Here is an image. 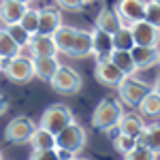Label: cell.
I'll return each mask as SVG.
<instances>
[{"label":"cell","mask_w":160,"mask_h":160,"mask_svg":"<svg viewBox=\"0 0 160 160\" xmlns=\"http://www.w3.org/2000/svg\"><path fill=\"white\" fill-rule=\"evenodd\" d=\"M53 41H56L58 51L68 56V58H88V56H92V30L62 24L56 30Z\"/></svg>","instance_id":"obj_1"},{"label":"cell","mask_w":160,"mask_h":160,"mask_svg":"<svg viewBox=\"0 0 160 160\" xmlns=\"http://www.w3.org/2000/svg\"><path fill=\"white\" fill-rule=\"evenodd\" d=\"M124 115V109H122V102L115 98H102L96 105V109L92 113V126L98 128V130H107L111 126L120 124Z\"/></svg>","instance_id":"obj_2"},{"label":"cell","mask_w":160,"mask_h":160,"mask_svg":"<svg viewBox=\"0 0 160 160\" xmlns=\"http://www.w3.org/2000/svg\"><path fill=\"white\" fill-rule=\"evenodd\" d=\"M49 86H51L53 92H58V94H62V96H73V94H77V92L81 90L83 79H81V75L77 73L75 68L60 64L58 73L51 77Z\"/></svg>","instance_id":"obj_3"},{"label":"cell","mask_w":160,"mask_h":160,"mask_svg":"<svg viewBox=\"0 0 160 160\" xmlns=\"http://www.w3.org/2000/svg\"><path fill=\"white\" fill-rule=\"evenodd\" d=\"M88 143V132L83 126H79V124H68L64 130H62L60 135H56V148L58 149H66V152H71L73 156H77L79 152H83Z\"/></svg>","instance_id":"obj_4"},{"label":"cell","mask_w":160,"mask_h":160,"mask_svg":"<svg viewBox=\"0 0 160 160\" xmlns=\"http://www.w3.org/2000/svg\"><path fill=\"white\" fill-rule=\"evenodd\" d=\"M68 124H73V111L66 105H51L41 115V128L49 130L51 135H60Z\"/></svg>","instance_id":"obj_5"},{"label":"cell","mask_w":160,"mask_h":160,"mask_svg":"<svg viewBox=\"0 0 160 160\" xmlns=\"http://www.w3.org/2000/svg\"><path fill=\"white\" fill-rule=\"evenodd\" d=\"M2 73L7 75L13 83H28V81L34 77L32 58H30V56H22V53L15 56V58H9V60H4Z\"/></svg>","instance_id":"obj_6"},{"label":"cell","mask_w":160,"mask_h":160,"mask_svg":"<svg viewBox=\"0 0 160 160\" xmlns=\"http://www.w3.org/2000/svg\"><path fill=\"white\" fill-rule=\"evenodd\" d=\"M118 92H120V100L124 105L139 107V102L152 92V86L141 79H135V77H124V81L118 86Z\"/></svg>","instance_id":"obj_7"},{"label":"cell","mask_w":160,"mask_h":160,"mask_svg":"<svg viewBox=\"0 0 160 160\" xmlns=\"http://www.w3.org/2000/svg\"><path fill=\"white\" fill-rule=\"evenodd\" d=\"M37 130V124L28 115H17L4 128V139L9 143H30V139Z\"/></svg>","instance_id":"obj_8"},{"label":"cell","mask_w":160,"mask_h":160,"mask_svg":"<svg viewBox=\"0 0 160 160\" xmlns=\"http://www.w3.org/2000/svg\"><path fill=\"white\" fill-rule=\"evenodd\" d=\"M128 30L132 34L135 45H139V47H158L160 45V30L156 26H152L149 22H145V19L130 24Z\"/></svg>","instance_id":"obj_9"},{"label":"cell","mask_w":160,"mask_h":160,"mask_svg":"<svg viewBox=\"0 0 160 160\" xmlns=\"http://www.w3.org/2000/svg\"><path fill=\"white\" fill-rule=\"evenodd\" d=\"M115 13L120 15V19L126 24H135L145 19V9H148V0H118L115 2Z\"/></svg>","instance_id":"obj_10"},{"label":"cell","mask_w":160,"mask_h":160,"mask_svg":"<svg viewBox=\"0 0 160 160\" xmlns=\"http://www.w3.org/2000/svg\"><path fill=\"white\" fill-rule=\"evenodd\" d=\"M94 77H96V81H98V83H102V86L118 88L124 81V77H126V75H124L111 60H96V66H94Z\"/></svg>","instance_id":"obj_11"},{"label":"cell","mask_w":160,"mask_h":160,"mask_svg":"<svg viewBox=\"0 0 160 160\" xmlns=\"http://www.w3.org/2000/svg\"><path fill=\"white\" fill-rule=\"evenodd\" d=\"M26 49L30 51V58H45V56H56L58 47H56V41L49 34H32Z\"/></svg>","instance_id":"obj_12"},{"label":"cell","mask_w":160,"mask_h":160,"mask_svg":"<svg viewBox=\"0 0 160 160\" xmlns=\"http://www.w3.org/2000/svg\"><path fill=\"white\" fill-rule=\"evenodd\" d=\"M41 17H38V34H49L53 37L56 30L62 26V13L56 7H43L38 9Z\"/></svg>","instance_id":"obj_13"},{"label":"cell","mask_w":160,"mask_h":160,"mask_svg":"<svg viewBox=\"0 0 160 160\" xmlns=\"http://www.w3.org/2000/svg\"><path fill=\"white\" fill-rule=\"evenodd\" d=\"M111 53H113V38H111V34L94 28L92 30V56L96 60H109Z\"/></svg>","instance_id":"obj_14"},{"label":"cell","mask_w":160,"mask_h":160,"mask_svg":"<svg viewBox=\"0 0 160 160\" xmlns=\"http://www.w3.org/2000/svg\"><path fill=\"white\" fill-rule=\"evenodd\" d=\"M130 56L135 60L137 71H145V68H152L154 64H158L160 49L158 47H139V45H135L130 49Z\"/></svg>","instance_id":"obj_15"},{"label":"cell","mask_w":160,"mask_h":160,"mask_svg":"<svg viewBox=\"0 0 160 160\" xmlns=\"http://www.w3.org/2000/svg\"><path fill=\"white\" fill-rule=\"evenodd\" d=\"M26 9H28V4H22L17 0H0V22L4 26L17 24V22H22Z\"/></svg>","instance_id":"obj_16"},{"label":"cell","mask_w":160,"mask_h":160,"mask_svg":"<svg viewBox=\"0 0 160 160\" xmlns=\"http://www.w3.org/2000/svg\"><path fill=\"white\" fill-rule=\"evenodd\" d=\"M145 118L137 111H130V113H124L122 120H120V130L122 135H128V137H141L143 130H145Z\"/></svg>","instance_id":"obj_17"},{"label":"cell","mask_w":160,"mask_h":160,"mask_svg":"<svg viewBox=\"0 0 160 160\" xmlns=\"http://www.w3.org/2000/svg\"><path fill=\"white\" fill-rule=\"evenodd\" d=\"M34 64V77L43 79V81H51V77L58 73L60 62L56 56H45V58H32Z\"/></svg>","instance_id":"obj_18"},{"label":"cell","mask_w":160,"mask_h":160,"mask_svg":"<svg viewBox=\"0 0 160 160\" xmlns=\"http://www.w3.org/2000/svg\"><path fill=\"white\" fill-rule=\"evenodd\" d=\"M122 26H124V22L115 13V9H100L98 15H96V28L107 32V34H115Z\"/></svg>","instance_id":"obj_19"},{"label":"cell","mask_w":160,"mask_h":160,"mask_svg":"<svg viewBox=\"0 0 160 160\" xmlns=\"http://www.w3.org/2000/svg\"><path fill=\"white\" fill-rule=\"evenodd\" d=\"M137 145H145L149 148L156 156L160 154V122H152L145 126L143 135L137 137Z\"/></svg>","instance_id":"obj_20"},{"label":"cell","mask_w":160,"mask_h":160,"mask_svg":"<svg viewBox=\"0 0 160 160\" xmlns=\"http://www.w3.org/2000/svg\"><path fill=\"white\" fill-rule=\"evenodd\" d=\"M137 109H139V113H141L143 118H148V120H152V122L160 120V94H156V92L152 90L148 96L139 102Z\"/></svg>","instance_id":"obj_21"},{"label":"cell","mask_w":160,"mask_h":160,"mask_svg":"<svg viewBox=\"0 0 160 160\" xmlns=\"http://www.w3.org/2000/svg\"><path fill=\"white\" fill-rule=\"evenodd\" d=\"M109 60L113 62V64H115L126 77H132V75L137 73V66H135V60H132L130 51H115V49H113V53H111Z\"/></svg>","instance_id":"obj_22"},{"label":"cell","mask_w":160,"mask_h":160,"mask_svg":"<svg viewBox=\"0 0 160 160\" xmlns=\"http://www.w3.org/2000/svg\"><path fill=\"white\" fill-rule=\"evenodd\" d=\"M22 53V47L13 41V37L7 32V28H0V58L9 60Z\"/></svg>","instance_id":"obj_23"},{"label":"cell","mask_w":160,"mask_h":160,"mask_svg":"<svg viewBox=\"0 0 160 160\" xmlns=\"http://www.w3.org/2000/svg\"><path fill=\"white\" fill-rule=\"evenodd\" d=\"M30 145L32 149H56V135H51L49 130L38 126L30 139Z\"/></svg>","instance_id":"obj_24"},{"label":"cell","mask_w":160,"mask_h":160,"mask_svg":"<svg viewBox=\"0 0 160 160\" xmlns=\"http://www.w3.org/2000/svg\"><path fill=\"white\" fill-rule=\"evenodd\" d=\"M113 38V49L115 51H130L135 47V41H132V34H130V30L128 28H120L115 34H111Z\"/></svg>","instance_id":"obj_25"},{"label":"cell","mask_w":160,"mask_h":160,"mask_svg":"<svg viewBox=\"0 0 160 160\" xmlns=\"http://www.w3.org/2000/svg\"><path fill=\"white\" fill-rule=\"evenodd\" d=\"M7 32L11 34L13 41H15V43H17L22 49H26L28 41H30V37H32V34H30V32H28V30H26V28L19 24V22H17V24H9V26H7Z\"/></svg>","instance_id":"obj_26"},{"label":"cell","mask_w":160,"mask_h":160,"mask_svg":"<svg viewBox=\"0 0 160 160\" xmlns=\"http://www.w3.org/2000/svg\"><path fill=\"white\" fill-rule=\"evenodd\" d=\"M38 17H41V11H38V9H30V7H28L19 24L24 26L30 34H37V32H38Z\"/></svg>","instance_id":"obj_27"},{"label":"cell","mask_w":160,"mask_h":160,"mask_svg":"<svg viewBox=\"0 0 160 160\" xmlns=\"http://www.w3.org/2000/svg\"><path fill=\"white\" fill-rule=\"evenodd\" d=\"M113 148L115 152H120V154H130L132 149L137 148V139L135 137H128V135H120L118 139H113Z\"/></svg>","instance_id":"obj_28"},{"label":"cell","mask_w":160,"mask_h":160,"mask_svg":"<svg viewBox=\"0 0 160 160\" xmlns=\"http://www.w3.org/2000/svg\"><path fill=\"white\" fill-rule=\"evenodd\" d=\"M126 160H156V154L152 152L149 148H145V145H137L130 154H126L124 156Z\"/></svg>","instance_id":"obj_29"},{"label":"cell","mask_w":160,"mask_h":160,"mask_svg":"<svg viewBox=\"0 0 160 160\" xmlns=\"http://www.w3.org/2000/svg\"><path fill=\"white\" fill-rule=\"evenodd\" d=\"M145 22H149L152 26H156L160 30V7L148 0V9H145Z\"/></svg>","instance_id":"obj_30"},{"label":"cell","mask_w":160,"mask_h":160,"mask_svg":"<svg viewBox=\"0 0 160 160\" xmlns=\"http://www.w3.org/2000/svg\"><path fill=\"white\" fill-rule=\"evenodd\" d=\"M56 4H58V9H64L68 13H79V11H83V7H86L83 0H56Z\"/></svg>","instance_id":"obj_31"},{"label":"cell","mask_w":160,"mask_h":160,"mask_svg":"<svg viewBox=\"0 0 160 160\" xmlns=\"http://www.w3.org/2000/svg\"><path fill=\"white\" fill-rule=\"evenodd\" d=\"M30 160H60L56 149H32Z\"/></svg>","instance_id":"obj_32"},{"label":"cell","mask_w":160,"mask_h":160,"mask_svg":"<svg viewBox=\"0 0 160 160\" xmlns=\"http://www.w3.org/2000/svg\"><path fill=\"white\" fill-rule=\"evenodd\" d=\"M105 132H107V137H109L111 141H113V139H118V137L122 135V130H120V124H115V126H111V128H107Z\"/></svg>","instance_id":"obj_33"},{"label":"cell","mask_w":160,"mask_h":160,"mask_svg":"<svg viewBox=\"0 0 160 160\" xmlns=\"http://www.w3.org/2000/svg\"><path fill=\"white\" fill-rule=\"evenodd\" d=\"M56 152H58V158H60V160H68V158H75L73 154H71V152H66V149H58V148H56Z\"/></svg>","instance_id":"obj_34"},{"label":"cell","mask_w":160,"mask_h":160,"mask_svg":"<svg viewBox=\"0 0 160 160\" xmlns=\"http://www.w3.org/2000/svg\"><path fill=\"white\" fill-rule=\"evenodd\" d=\"M7 111H9V102H7V98L0 94V115H4Z\"/></svg>","instance_id":"obj_35"},{"label":"cell","mask_w":160,"mask_h":160,"mask_svg":"<svg viewBox=\"0 0 160 160\" xmlns=\"http://www.w3.org/2000/svg\"><path fill=\"white\" fill-rule=\"evenodd\" d=\"M152 90H154L156 94H160V73L156 75V81H154V86H152Z\"/></svg>","instance_id":"obj_36"},{"label":"cell","mask_w":160,"mask_h":160,"mask_svg":"<svg viewBox=\"0 0 160 160\" xmlns=\"http://www.w3.org/2000/svg\"><path fill=\"white\" fill-rule=\"evenodd\" d=\"M17 2H22V4H30L32 0H17Z\"/></svg>","instance_id":"obj_37"},{"label":"cell","mask_w":160,"mask_h":160,"mask_svg":"<svg viewBox=\"0 0 160 160\" xmlns=\"http://www.w3.org/2000/svg\"><path fill=\"white\" fill-rule=\"evenodd\" d=\"M2 66H4V58H0V73H2Z\"/></svg>","instance_id":"obj_38"},{"label":"cell","mask_w":160,"mask_h":160,"mask_svg":"<svg viewBox=\"0 0 160 160\" xmlns=\"http://www.w3.org/2000/svg\"><path fill=\"white\" fill-rule=\"evenodd\" d=\"M75 160H92V158H86V156H83V158H77V156H75Z\"/></svg>","instance_id":"obj_39"},{"label":"cell","mask_w":160,"mask_h":160,"mask_svg":"<svg viewBox=\"0 0 160 160\" xmlns=\"http://www.w3.org/2000/svg\"><path fill=\"white\" fill-rule=\"evenodd\" d=\"M83 2H86V4H90V2H98V0H83Z\"/></svg>","instance_id":"obj_40"},{"label":"cell","mask_w":160,"mask_h":160,"mask_svg":"<svg viewBox=\"0 0 160 160\" xmlns=\"http://www.w3.org/2000/svg\"><path fill=\"white\" fill-rule=\"evenodd\" d=\"M149 2H154V4H158V7H160V0H149Z\"/></svg>","instance_id":"obj_41"},{"label":"cell","mask_w":160,"mask_h":160,"mask_svg":"<svg viewBox=\"0 0 160 160\" xmlns=\"http://www.w3.org/2000/svg\"><path fill=\"white\" fill-rule=\"evenodd\" d=\"M0 160H2V152H0Z\"/></svg>","instance_id":"obj_42"},{"label":"cell","mask_w":160,"mask_h":160,"mask_svg":"<svg viewBox=\"0 0 160 160\" xmlns=\"http://www.w3.org/2000/svg\"><path fill=\"white\" fill-rule=\"evenodd\" d=\"M68 160H75V158H68Z\"/></svg>","instance_id":"obj_43"},{"label":"cell","mask_w":160,"mask_h":160,"mask_svg":"<svg viewBox=\"0 0 160 160\" xmlns=\"http://www.w3.org/2000/svg\"><path fill=\"white\" fill-rule=\"evenodd\" d=\"M158 64H160V60H158Z\"/></svg>","instance_id":"obj_44"}]
</instances>
